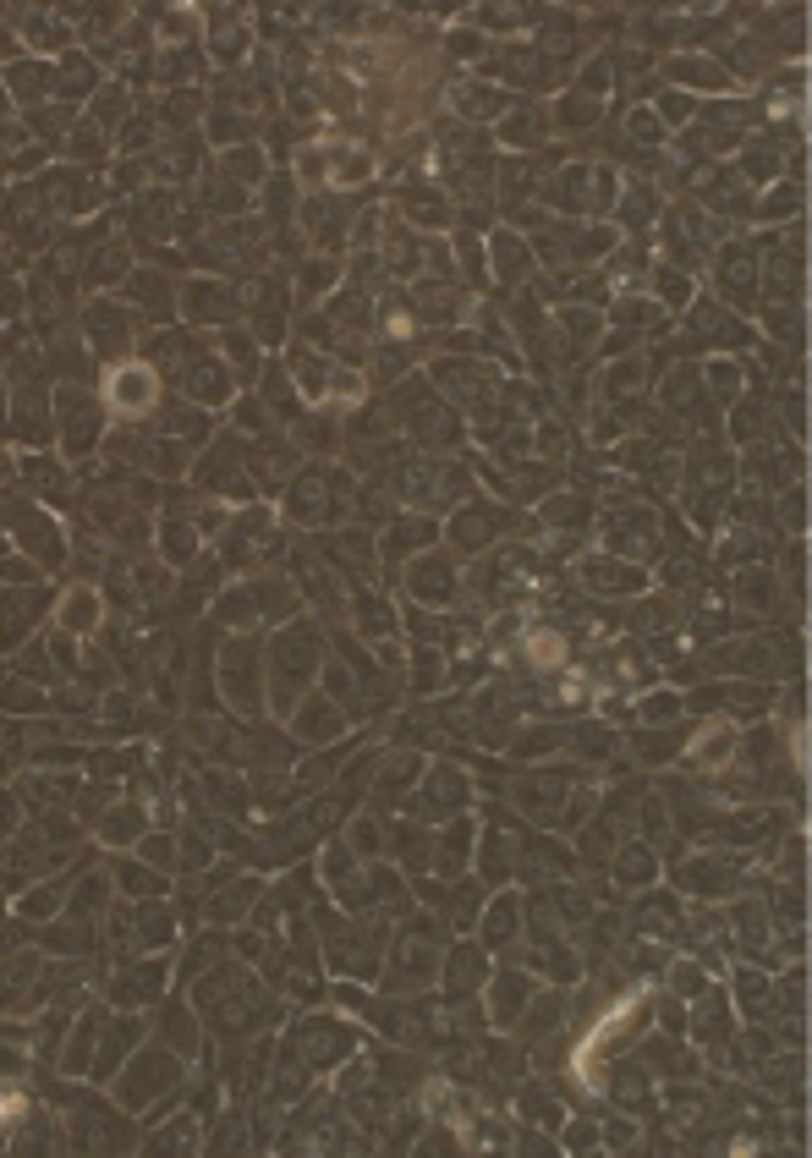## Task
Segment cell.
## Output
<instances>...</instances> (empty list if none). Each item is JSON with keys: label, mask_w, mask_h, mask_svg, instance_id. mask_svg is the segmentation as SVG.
Instances as JSON below:
<instances>
[{"label": "cell", "mask_w": 812, "mask_h": 1158, "mask_svg": "<svg viewBox=\"0 0 812 1158\" xmlns=\"http://www.w3.org/2000/svg\"><path fill=\"white\" fill-rule=\"evenodd\" d=\"M154 396V379L143 374V368H127V374L116 379V401H149Z\"/></svg>", "instance_id": "6da1fadb"}]
</instances>
